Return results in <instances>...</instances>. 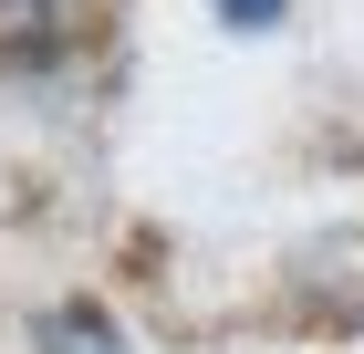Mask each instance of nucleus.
Listing matches in <instances>:
<instances>
[{
    "mask_svg": "<svg viewBox=\"0 0 364 354\" xmlns=\"http://www.w3.org/2000/svg\"><path fill=\"white\" fill-rule=\"evenodd\" d=\"M291 0H219V21H240V31H271Z\"/></svg>",
    "mask_w": 364,
    "mask_h": 354,
    "instance_id": "obj_3",
    "label": "nucleus"
},
{
    "mask_svg": "<svg viewBox=\"0 0 364 354\" xmlns=\"http://www.w3.org/2000/svg\"><path fill=\"white\" fill-rule=\"evenodd\" d=\"M31 354H125V333H114L94 302H53V313L31 323Z\"/></svg>",
    "mask_w": 364,
    "mask_h": 354,
    "instance_id": "obj_2",
    "label": "nucleus"
},
{
    "mask_svg": "<svg viewBox=\"0 0 364 354\" xmlns=\"http://www.w3.org/2000/svg\"><path fill=\"white\" fill-rule=\"evenodd\" d=\"M73 31H84V0H0V73L63 63Z\"/></svg>",
    "mask_w": 364,
    "mask_h": 354,
    "instance_id": "obj_1",
    "label": "nucleus"
}]
</instances>
